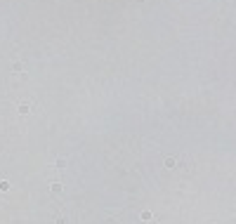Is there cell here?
I'll return each mask as SVG.
<instances>
[{"label": "cell", "mask_w": 236, "mask_h": 224, "mask_svg": "<svg viewBox=\"0 0 236 224\" xmlns=\"http://www.w3.org/2000/svg\"><path fill=\"white\" fill-rule=\"evenodd\" d=\"M35 109V104L31 101V99H21V101H17V111L21 113V116H26V113H31Z\"/></svg>", "instance_id": "1"}, {"label": "cell", "mask_w": 236, "mask_h": 224, "mask_svg": "<svg viewBox=\"0 0 236 224\" xmlns=\"http://www.w3.org/2000/svg\"><path fill=\"white\" fill-rule=\"evenodd\" d=\"M12 71H14V73H21V71H24V64H21V62H14V64H12Z\"/></svg>", "instance_id": "2"}, {"label": "cell", "mask_w": 236, "mask_h": 224, "mask_svg": "<svg viewBox=\"0 0 236 224\" xmlns=\"http://www.w3.org/2000/svg\"><path fill=\"white\" fill-rule=\"evenodd\" d=\"M50 189H52V193H62V184H59V182H52Z\"/></svg>", "instance_id": "3"}, {"label": "cell", "mask_w": 236, "mask_h": 224, "mask_svg": "<svg viewBox=\"0 0 236 224\" xmlns=\"http://www.w3.org/2000/svg\"><path fill=\"white\" fill-rule=\"evenodd\" d=\"M151 217H154V215H151V212H149V210H144V212H142V220H144V222H149V220H151Z\"/></svg>", "instance_id": "4"}, {"label": "cell", "mask_w": 236, "mask_h": 224, "mask_svg": "<svg viewBox=\"0 0 236 224\" xmlns=\"http://www.w3.org/2000/svg\"><path fill=\"white\" fill-rule=\"evenodd\" d=\"M0 189H2V191H7V189H10V182H5V179H2V182H0Z\"/></svg>", "instance_id": "5"}, {"label": "cell", "mask_w": 236, "mask_h": 224, "mask_svg": "<svg viewBox=\"0 0 236 224\" xmlns=\"http://www.w3.org/2000/svg\"><path fill=\"white\" fill-rule=\"evenodd\" d=\"M165 165H168V167H175L177 163H175V158H168V160H165Z\"/></svg>", "instance_id": "6"}, {"label": "cell", "mask_w": 236, "mask_h": 224, "mask_svg": "<svg viewBox=\"0 0 236 224\" xmlns=\"http://www.w3.org/2000/svg\"><path fill=\"white\" fill-rule=\"evenodd\" d=\"M54 224H66V220H64V217H57V220H54Z\"/></svg>", "instance_id": "7"}]
</instances>
